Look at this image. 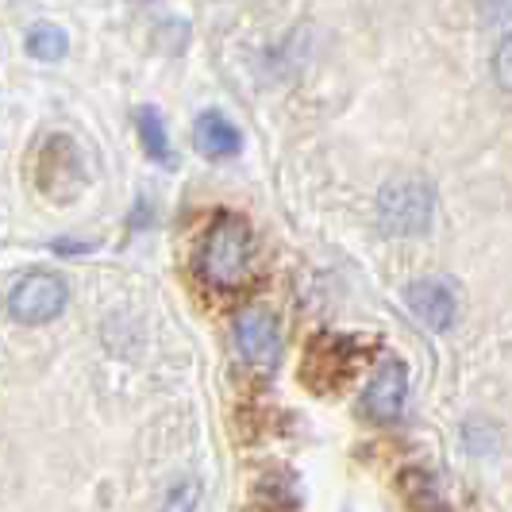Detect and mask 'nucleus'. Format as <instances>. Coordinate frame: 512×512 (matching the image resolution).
<instances>
[{"label":"nucleus","instance_id":"obj_6","mask_svg":"<svg viewBox=\"0 0 512 512\" xmlns=\"http://www.w3.org/2000/svg\"><path fill=\"white\" fill-rule=\"evenodd\" d=\"M409 401V370L401 359H385L362 393V412L378 424H393Z\"/></svg>","mask_w":512,"mask_h":512},{"label":"nucleus","instance_id":"obj_2","mask_svg":"<svg viewBox=\"0 0 512 512\" xmlns=\"http://www.w3.org/2000/svg\"><path fill=\"white\" fill-rule=\"evenodd\" d=\"M432 208H436V197H432V185L416 178H401L389 181L378 197V216H382V228L389 235H401V239H416L432 228Z\"/></svg>","mask_w":512,"mask_h":512},{"label":"nucleus","instance_id":"obj_12","mask_svg":"<svg viewBox=\"0 0 512 512\" xmlns=\"http://www.w3.org/2000/svg\"><path fill=\"white\" fill-rule=\"evenodd\" d=\"M478 4V16L486 24H505L512 16V0H474Z\"/></svg>","mask_w":512,"mask_h":512},{"label":"nucleus","instance_id":"obj_9","mask_svg":"<svg viewBox=\"0 0 512 512\" xmlns=\"http://www.w3.org/2000/svg\"><path fill=\"white\" fill-rule=\"evenodd\" d=\"M135 128H139V139L151 154L154 162H170V135H166V124L154 108H139L135 112Z\"/></svg>","mask_w":512,"mask_h":512},{"label":"nucleus","instance_id":"obj_7","mask_svg":"<svg viewBox=\"0 0 512 512\" xmlns=\"http://www.w3.org/2000/svg\"><path fill=\"white\" fill-rule=\"evenodd\" d=\"M405 301H409L412 316H416L424 328H432V332H447V328L455 324V293H451V285L439 282V278L412 282L409 293H405Z\"/></svg>","mask_w":512,"mask_h":512},{"label":"nucleus","instance_id":"obj_8","mask_svg":"<svg viewBox=\"0 0 512 512\" xmlns=\"http://www.w3.org/2000/svg\"><path fill=\"white\" fill-rule=\"evenodd\" d=\"M193 143H197L208 158H231V154H239V147H243V135H239V128L231 124L228 116L205 112V116L197 120V128H193Z\"/></svg>","mask_w":512,"mask_h":512},{"label":"nucleus","instance_id":"obj_4","mask_svg":"<svg viewBox=\"0 0 512 512\" xmlns=\"http://www.w3.org/2000/svg\"><path fill=\"white\" fill-rule=\"evenodd\" d=\"M66 308V282L58 274H27L16 282V289L8 293V312L20 324H51L54 316Z\"/></svg>","mask_w":512,"mask_h":512},{"label":"nucleus","instance_id":"obj_10","mask_svg":"<svg viewBox=\"0 0 512 512\" xmlns=\"http://www.w3.org/2000/svg\"><path fill=\"white\" fill-rule=\"evenodd\" d=\"M66 47H70V39H66V31H62V27L39 24V27H31V35H27V51L35 54V58H43V62L62 58Z\"/></svg>","mask_w":512,"mask_h":512},{"label":"nucleus","instance_id":"obj_5","mask_svg":"<svg viewBox=\"0 0 512 512\" xmlns=\"http://www.w3.org/2000/svg\"><path fill=\"white\" fill-rule=\"evenodd\" d=\"M235 347L247 366L255 370H274L278 355H282V332H278V320L266 312V308H247L239 312L235 320Z\"/></svg>","mask_w":512,"mask_h":512},{"label":"nucleus","instance_id":"obj_1","mask_svg":"<svg viewBox=\"0 0 512 512\" xmlns=\"http://www.w3.org/2000/svg\"><path fill=\"white\" fill-rule=\"evenodd\" d=\"M251 266H255V239H251L247 220L235 212L216 216V224L208 228L205 243L197 251L201 278L216 289H239L251 278Z\"/></svg>","mask_w":512,"mask_h":512},{"label":"nucleus","instance_id":"obj_3","mask_svg":"<svg viewBox=\"0 0 512 512\" xmlns=\"http://www.w3.org/2000/svg\"><path fill=\"white\" fill-rule=\"evenodd\" d=\"M39 185L51 201H70L85 189V162L74 139L54 135L39 154Z\"/></svg>","mask_w":512,"mask_h":512},{"label":"nucleus","instance_id":"obj_11","mask_svg":"<svg viewBox=\"0 0 512 512\" xmlns=\"http://www.w3.org/2000/svg\"><path fill=\"white\" fill-rule=\"evenodd\" d=\"M493 74H497V81H501L505 89H512V31L505 35V43L497 47V58H493Z\"/></svg>","mask_w":512,"mask_h":512}]
</instances>
